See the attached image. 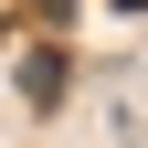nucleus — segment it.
<instances>
[{
  "instance_id": "obj_1",
  "label": "nucleus",
  "mask_w": 148,
  "mask_h": 148,
  "mask_svg": "<svg viewBox=\"0 0 148 148\" xmlns=\"http://www.w3.org/2000/svg\"><path fill=\"white\" fill-rule=\"evenodd\" d=\"M53 85H64V53H32V64H21V95H32V106H53Z\"/></svg>"
}]
</instances>
